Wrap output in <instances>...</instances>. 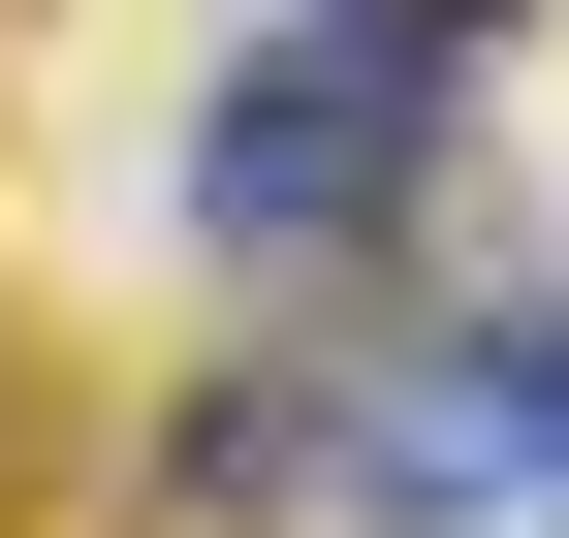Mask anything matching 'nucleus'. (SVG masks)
<instances>
[{"instance_id": "f257e3e1", "label": "nucleus", "mask_w": 569, "mask_h": 538, "mask_svg": "<svg viewBox=\"0 0 569 538\" xmlns=\"http://www.w3.org/2000/svg\"><path fill=\"white\" fill-rule=\"evenodd\" d=\"M443 159H475V96H380V63H222V96H190V253H284V286H317V253H380Z\"/></svg>"}, {"instance_id": "f03ea898", "label": "nucleus", "mask_w": 569, "mask_h": 538, "mask_svg": "<svg viewBox=\"0 0 569 538\" xmlns=\"http://www.w3.org/2000/svg\"><path fill=\"white\" fill-rule=\"evenodd\" d=\"M253 63H380V96H475L507 0H253Z\"/></svg>"}]
</instances>
